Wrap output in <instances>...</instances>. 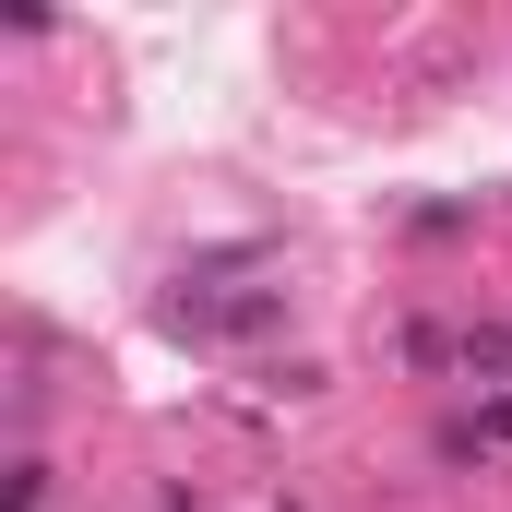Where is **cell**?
Wrapping results in <instances>:
<instances>
[{
    "label": "cell",
    "mask_w": 512,
    "mask_h": 512,
    "mask_svg": "<svg viewBox=\"0 0 512 512\" xmlns=\"http://www.w3.org/2000/svg\"><path fill=\"white\" fill-rule=\"evenodd\" d=\"M274 310H286V298H167V322H179V334H262Z\"/></svg>",
    "instance_id": "cell-1"
},
{
    "label": "cell",
    "mask_w": 512,
    "mask_h": 512,
    "mask_svg": "<svg viewBox=\"0 0 512 512\" xmlns=\"http://www.w3.org/2000/svg\"><path fill=\"white\" fill-rule=\"evenodd\" d=\"M12 512H48V465H36V453L12 465Z\"/></svg>",
    "instance_id": "cell-2"
}]
</instances>
